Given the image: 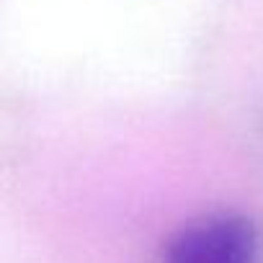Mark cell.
<instances>
[{
	"label": "cell",
	"mask_w": 263,
	"mask_h": 263,
	"mask_svg": "<svg viewBox=\"0 0 263 263\" xmlns=\"http://www.w3.org/2000/svg\"><path fill=\"white\" fill-rule=\"evenodd\" d=\"M163 263H260V235L242 214H204L168 240Z\"/></svg>",
	"instance_id": "cell-1"
}]
</instances>
